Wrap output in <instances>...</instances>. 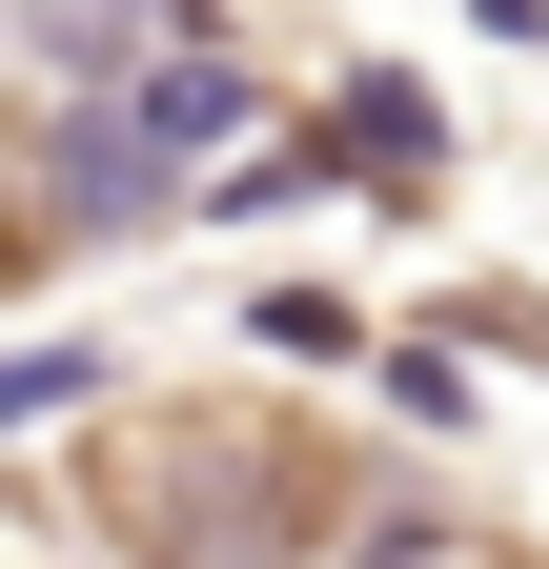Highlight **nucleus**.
I'll return each mask as SVG.
<instances>
[{"label":"nucleus","mask_w":549,"mask_h":569,"mask_svg":"<svg viewBox=\"0 0 549 569\" xmlns=\"http://www.w3.org/2000/svg\"><path fill=\"white\" fill-rule=\"evenodd\" d=\"M82 509L143 569H306L326 448H306V407H264V387H163V407L82 427Z\"/></svg>","instance_id":"f257e3e1"},{"label":"nucleus","mask_w":549,"mask_h":569,"mask_svg":"<svg viewBox=\"0 0 549 569\" xmlns=\"http://www.w3.org/2000/svg\"><path fill=\"white\" fill-rule=\"evenodd\" d=\"M367 569H529V549H489V529H387Z\"/></svg>","instance_id":"f03ea898"},{"label":"nucleus","mask_w":549,"mask_h":569,"mask_svg":"<svg viewBox=\"0 0 549 569\" xmlns=\"http://www.w3.org/2000/svg\"><path fill=\"white\" fill-rule=\"evenodd\" d=\"M61 387H82V346H21V367H0V427H21V407H61Z\"/></svg>","instance_id":"7ed1b4c3"}]
</instances>
